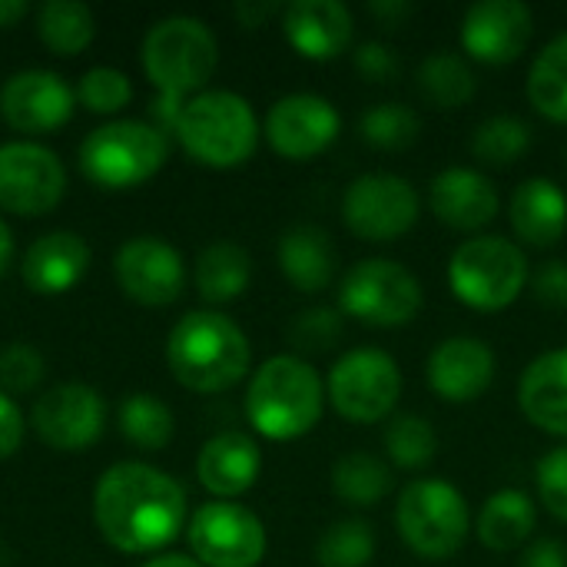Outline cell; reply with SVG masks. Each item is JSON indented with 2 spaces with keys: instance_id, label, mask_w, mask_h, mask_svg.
<instances>
[{
  "instance_id": "obj_24",
  "label": "cell",
  "mask_w": 567,
  "mask_h": 567,
  "mask_svg": "<svg viewBox=\"0 0 567 567\" xmlns=\"http://www.w3.org/2000/svg\"><path fill=\"white\" fill-rule=\"evenodd\" d=\"M518 405L532 425L567 439V349L545 352L525 369Z\"/></svg>"
},
{
  "instance_id": "obj_23",
  "label": "cell",
  "mask_w": 567,
  "mask_h": 567,
  "mask_svg": "<svg viewBox=\"0 0 567 567\" xmlns=\"http://www.w3.org/2000/svg\"><path fill=\"white\" fill-rule=\"evenodd\" d=\"M90 266V246L76 233H47L33 239L23 252V282L40 296H60L73 289Z\"/></svg>"
},
{
  "instance_id": "obj_44",
  "label": "cell",
  "mask_w": 567,
  "mask_h": 567,
  "mask_svg": "<svg viewBox=\"0 0 567 567\" xmlns=\"http://www.w3.org/2000/svg\"><path fill=\"white\" fill-rule=\"evenodd\" d=\"M20 442H23V412L7 392H0V462L10 458L20 449Z\"/></svg>"
},
{
  "instance_id": "obj_16",
  "label": "cell",
  "mask_w": 567,
  "mask_h": 567,
  "mask_svg": "<svg viewBox=\"0 0 567 567\" xmlns=\"http://www.w3.org/2000/svg\"><path fill=\"white\" fill-rule=\"evenodd\" d=\"M535 37L532 7L522 0H478L462 17V47L468 56L505 66L515 63Z\"/></svg>"
},
{
  "instance_id": "obj_4",
  "label": "cell",
  "mask_w": 567,
  "mask_h": 567,
  "mask_svg": "<svg viewBox=\"0 0 567 567\" xmlns=\"http://www.w3.org/2000/svg\"><path fill=\"white\" fill-rule=\"evenodd\" d=\"M326 409L319 372L299 355H276L259 365L246 392V415L262 439L292 442L309 435Z\"/></svg>"
},
{
  "instance_id": "obj_45",
  "label": "cell",
  "mask_w": 567,
  "mask_h": 567,
  "mask_svg": "<svg viewBox=\"0 0 567 567\" xmlns=\"http://www.w3.org/2000/svg\"><path fill=\"white\" fill-rule=\"evenodd\" d=\"M522 567H567V548L555 538H538L522 555Z\"/></svg>"
},
{
  "instance_id": "obj_34",
  "label": "cell",
  "mask_w": 567,
  "mask_h": 567,
  "mask_svg": "<svg viewBox=\"0 0 567 567\" xmlns=\"http://www.w3.org/2000/svg\"><path fill=\"white\" fill-rule=\"evenodd\" d=\"M375 558V532L362 518H342L329 525L316 545L319 567H369Z\"/></svg>"
},
{
  "instance_id": "obj_29",
  "label": "cell",
  "mask_w": 567,
  "mask_h": 567,
  "mask_svg": "<svg viewBox=\"0 0 567 567\" xmlns=\"http://www.w3.org/2000/svg\"><path fill=\"white\" fill-rule=\"evenodd\" d=\"M392 468L369 452H349L332 465V488L352 508L379 505L392 492Z\"/></svg>"
},
{
  "instance_id": "obj_33",
  "label": "cell",
  "mask_w": 567,
  "mask_h": 567,
  "mask_svg": "<svg viewBox=\"0 0 567 567\" xmlns=\"http://www.w3.org/2000/svg\"><path fill=\"white\" fill-rule=\"evenodd\" d=\"M173 425L176 422H173L169 405L150 392H133L120 402V432L136 449H146V452L166 449L173 439Z\"/></svg>"
},
{
  "instance_id": "obj_35",
  "label": "cell",
  "mask_w": 567,
  "mask_h": 567,
  "mask_svg": "<svg viewBox=\"0 0 567 567\" xmlns=\"http://www.w3.org/2000/svg\"><path fill=\"white\" fill-rule=\"evenodd\" d=\"M532 150V126L518 116H492L472 136V153L488 166H512Z\"/></svg>"
},
{
  "instance_id": "obj_17",
  "label": "cell",
  "mask_w": 567,
  "mask_h": 567,
  "mask_svg": "<svg viewBox=\"0 0 567 567\" xmlns=\"http://www.w3.org/2000/svg\"><path fill=\"white\" fill-rule=\"evenodd\" d=\"M113 269L120 289L143 306H169L186 286L183 256L159 236H136L123 243Z\"/></svg>"
},
{
  "instance_id": "obj_26",
  "label": "cell",
  "mask_w": 567,
  "mask_h": 567,
  "mask_svg": "<svg viewBox=\"0 0 567 567\" xmlns=\"http://www.w3.org/2000/svg\"><path fill=\"white\" fill-rule=\"evenodd\" d=\"M279 266L299 292H322L336 279V246L322 226L299 223L279 239Z\"/></svg>"
},
{
  "instance_id": "obj_41",
  "label": "cell",
  "mask_w": 567,
  "mask_h": 567,
  "mask_svg": "<svg viewBox=\"0 0 567 567\" xmlns=\"http://www.w3.org/2000/svg\"><path fill=\"white\" fill-rule=\"evenodd\" d=\"M535 482H538L542 505H545L558 522H565L567 525V445L551 449V452L538 462Z\"/></svg>"
},
{
  "instance_id": "obj_50",
  "label": "cell",
  "mask_w": 567,
  "mask_h": 567,
  "mask_svg": "<svg viewBox=\"0 0 567 567\" xmlns=\"http://www.w3.org/2000/svg\"><path fill=\"white\" fill-rule=\"evenodd\" d=\"M236 13H239L249 27H256V20H259V17H266V13H272V7H269V3H266V7H246V3H239V7H236Z\"/></svg>"
},
{
  "instance_id": "obj_18",
  "label": "cell",
  "mask_w": 567,
  "mask_h": 567,
  "mask_svg": "<svg viewBox=\"0 0 567 567\" xmlns=\"http://www.w3.org/2000/svg\"><path fill=\"white\" fill-rule=\"evenodd\" d=\"M76 93L53 70H20L0 86V113L20 133H50L73 113Z\"/></svg>"
},
{
  "instance_id": "obj_46",
  "label": "cell",
  "mask_w": 567,
  "mask_h": 567,
  "mask_svg": "<svg viewBox=\"0 0 567 567\" xmlns=\"http://www.w3.org/2000/svg\"><path fill=\"white\" fill-rule=\"evenodd\" d=\"M369 10H372V17H379L389 27H399L405 17H412V3H405V0H372Z\"/></svg>"
},
{
  "instance_id": "obj_21",
  "label": "cell",
  "mask_w": 567,
  "mask_h": 567,
  "mask_svg": "<svg viewBox=\"0 0 567 567\" xmlns=\"http://www.w3.org/2000/svg\"><path fill=\"white\" fill-rule=\"evenodd\" d=\"M286 40L306 60H336L352 43V13L339 0H292L282 13Z\"/></svg>"
},
{
  "instance_id": "obj_30",
  "label": "cell",
  "mask_w": 567,
  "mask_h": 567,
  "mask_svg": "<svg viewBox=\"0 0 567 567\" xmlns=\"http://www.w3.org/2000/svg\"><path fill=\"white\" fill-rule=\"evenodd\" d=\"M37 33L53 53L73 56L93 43L96 20L93 10L80 0H47L37 10Z\"/></svg>"
},
{
  "instance_id": "obj_32",
  "label": "cell",
  "mask_w": 567,
  "mask_h": 567,
  "mask_svg": "<svg viewBox=\"0 0 567 567\" xmlns=\"http://www.w3.org/2000/svg\"><path fill=\"white\" fill-rule=\"evenodd\" d=\"M419 90L439 110H455V106H465L475 96V73H472V66H468V60L462 53L439 50V53H429L422 60Z\"/></svg>"
},
{
  "instance_id": "obj_6",
  "label": "cell",
  "mask_w": 567,
  "mask_h": 567,
  "mask_svg": "<svg viewBox=\"0 0 567 567\" xmlns=\"http://www.w3.org/2000/svg\"><path fill=\"white\" fill-rule=\"evenodd\" d=\"M169 159V140L156 123L113 120L90 130L80 143V169L103 189H130L146 183Z\"/></svg>"
},
{
  "instance_id": "obj_42",
  "label": "cell",
  "mask_w": 567,
  "mask_h": 567,
  "mask_svg": "<svg viewBox=\"0 0 567 567\" xmlns=\"http://www.w3.org/2000/svg\"><path fill=\"white\" fill-rule=\"evenodd\" d=\"M355 70L372 80V83H392L402 70L399 63V53L389 47V43H379V40H369L355 50Z\"/></svg>"
},
{
  "instance_id": "obj_39",
  "label": "cell",
  "mask_w": 567,
  "mask_h": 567,
  "mask_svg": "<svg viewBox=\"0 0 567 567\" xmlns=\"http://www.w3.org/2000/svg\"><path fill=\"white\" fill-rule=\"evenodd\" d=\"M342 339V312L339 309H306L289 326V342L299 352H329Z\"/></svg>"
},
{
  "instance_id": "obj_12",
  "label": "cell",
  "mask_w": 567,
  "mask_h": 567,
  "mask_svg": "<svg viewBox=\"0 0 567 567\" xmlns=\"http://www.w3.org/2000/svg\"><path fill=\"white\" fill-rule=\"evenodd\" d=\"M186 538L203 567H256L266 558L262 522L236 502H206L189 518Z\"/></svg>"
},
{
  "instance_id": "obj_2",
  "label": "cell",
  "mask_w": 567,
  "mask_h": 567,
  "mask_svg": "<svg viewBox=\"0 0 567 567\" xmlns=\"http://www.w3.org/2000/svg\"><path fill=\"white\" fill-rule=\"evenodd\" d=\"M216 63H219V43L203 20L173 13L150 27L143 40V66L153 86H159L163 93L159 103H153V110H159L163 116L159 126L163 133L166 126H176V116L186 103L183 96L203 90Z\"/></svg>"
},
{
  "instance_id": "obj_3",
  "label": "cell",
  "mask_w": 567,
  "mask_h": 567,
  "mask_svg": "<svg viewBox=\"0 0 567 567\" xmlns=\"http://www.w3.org/2000/svg\"><path fill=\"white\" fill-rule=\"evenodd\" d=\"M166 362L179 385L213 395L233 389L252 362L246 332L223 312L196 309L166 339Z\"/></svg>"
},
{
  "instance_id": "obj_28",
  "label": "cell",
  "mask_w": 567,
  "mask_h": 567,
  "mask_svg": "<svg viewBox=\"0 0 567 567\" xmlns=\"http://www.w3.org/2000/svg\"><path fill=\"white\" fill-rule=\"evenodd\" d=\"M252 279V259L236 243H213L196 259V289L206 302H233Z\"/></svg>"
},
{
  "instance_id": "obj_15",
  "label": "cell",
  "mask_w": 567,
  "mask_h": 567,
  "mask_svg": "<svg viewBox=\"0 0 567 567\" xmlns=\"http://www.w3.org/2000/svg\"><path fill=\"white\" fill-rule=\"evenodd\" d=\"M103 422H106V405L100 392L83 382L53 385L33 405V429L56 452L90 449L103 435Z\"/></svg>"
},
{
  "instance_id": "obj_40",
  "label": "cell",
  "mask_w": 567,
  "mask_h": 567,
  "mask_svg": "<svg viewBox=\"0 0 567 567\" xmlns=\"http://www.w3.org/2000/svg\"><path fill=\"white\" fill-rule=\"evenodd\" d=\"M43 379V355L27 342H10L0 349V385L7 395L33 392Z\"/></svg>"
},
{
  "instance_id": "obj_11",
  "label": "cell",
  "mask_w": 567,
  "mask_h": 567,
  "mask_svg": "<svg viewBox=\"0 0 567 567\" xmlns=\"http://www.w3.org/2000/svg\"><path fill=\"white\" fill-rule=\"evenodd\" d=\"M415 186L399 173H365L342 196L346 226L365 243H395L419 223Z\"/></svg>"
},
{
  "instance_id": "obj_27",
  "label": "cell",
  "mask_w": 567,
  "mask_h": 567,
  "mask_svg": "<svg viewBox=\"0 0 567 567\" xmlns=\"http://www.w3.org/2000/svg\"><path fill=\"white\" fill-rule=\"evenodd\" d=\"M535 525H538V505L532 502V495H525L522 488H502L482 505L475 532L488 551L508 555L535 535Z\"/></svg>"
},
{
  "instance_id": "obj_10",
  "label": "cell",
  "mask_w": 567,
  "mask_h": 567,
  "mask_svg": "<svg viewBox=\"0 0 567 567\" xmlns=\"http://www.w3.org/2000/svg\"><path fill=\"white\" fill-rule=\"evenodd\" d=\"M399 399L402 372L399 362L382 349H352L329 372V402L355 425H375L389 419Z\"/></svg>"
},
{
  "instance_id": "obj_13",
  "label": "cell",
  "mask_w": 567,
  "mask_h": 567,
  "mask_svg": "<svg viewBox=\"0 0 567 567\" xmlns=\"http://www.w3.org/2000/svg\"><path fill=\"white\" fill-rule=\"evenodd\" d=\"M66 189L60 156L40 143L13 140L0 146V209L17 216L50 213Z\"/></svg>"
},
{
  "instance_id": "obj_22",
  "label": "cell",
  "mask_w": 567,
  "mask_h": 567,
  "mask_svg": "<svg viewBox=\"0 0 567 567\" xmlns=\"http://www.w3.org/2000/svg\"><path fill=\"white\" fill-rule=\"evenodd\" d=\"M259 472H262L259 445L243 432L213 435L196 458V475H199L203 488L213 492L219 502H233L243 492H249L256 485Z\"/></svg>"
},
{
  "instance_id": "obj_47",
  "label": "cell",
  "mask_w": 567,
  "mask_h": 567,
  "mask_svg": "<svg viewBox=\"0 0 567 567\" xmlns=\"http://www.w3.org/2000/svg\"><path fill=\"white\" fill-rule=\"evenodd\" d=\"M27 0H0V27H13L20 17H27Z\"/></svg>"
},
{
  "instance_id": "obj_7",
  "label": "cell",
  "mask_w": 567,
  "mask_h": 567,
  "mask_svg": "<svg viewBox=\"0 0 567 567\" xmlns=\"http://www.w3.org/2000/svg\"><path fill=\"white\" fill-rule=\"evenodd\" d=\"M402 542L425 561H449L468 542V502L445 478H415L395 505Z\"/></svg>"
},
{
  "instance_id": "obj_14",
  "label": "cell",
  "mask_w": 567,
  "mask_h": 567,
  "mask_svg": "<svg viewBox=\"0 0 567 567\" xmlns=\"http://www.w3.org/2000/svg\"><path fill=\"white\" fill-rule=\"evenodd\" d=\"M262 133L279 156L302 163V159L326 153L339 140L342 116L326 96L289 93L269 106Z\"/></svg>"
},
{
  "instance_id": "obj_31",
  "label": "cell",
  "mask_w": 567,
  "mask_h": 567,
  "mask_svg": "<svg viewBox=\"0 0 567 567\" xmlns=\"http://www.w3.org/2000/svg\"><path fill=\"white\" fill-rule=\"evenodd\" d=\"M528 100L551 123H567V33H558L528 70Z\"/></svg>"
},
{
  "instance_id": "obj_8",
  "label": "cell",
  "mask_w": 567,
  "mask_h": 567,
  "mask_svg": "<svg viewBox=\"0 0 567 567\" xmlns=\"http://www.w3.org/2000/svg\"><path fill=\"white\" fill-rule=\"evenodd\" d=\"M525 252L502 236H475L452 252L449 286L458 302L478 312L508 309L528 286Z\"/></svg>"
},
{
  "instance_id": "obj_5",
  "label": "cell",
  "mask_w": 567,
  "mask_h": 567,
  "mask_svg": "<svg viewBox=\"0 0 567 567\" xmlns=\"http://www.w3.org/2000/svg\"><path fill=\"white\" fill-rule=\"evenodd\" d=\"M173 133L196 163L233 169L256 153L259 120L246 96L233 90H203L183 103Z\"/></svg>"
},
{
  "instance_id": "obj_49",
  "label": "cell",
  "mask_w": 567,
  "mask_h": 567,
  "mask_svg": "<svg viewBox=\"0 0 567 567\" xmlns=\"http://www.w3.org/2000/svg\"><path fill=\"white\" fill-rule=\"evenodd\" d=\"M143 567H203L196 558H183V555H159V558H150Z\"/></svg>"
},
{
  "instance_id": "obj_48",
  "label": "cell",
  "mask_w": 567,
  "mask_h": 567,
  "mask_svg": "<svg viewBox=\"0 0 567 567\" xmlns=\"http://www.w3.org/2000/svg\"><path fill=\"white\" fill-rule=\"evenodd\" d=\"M10 259H13V233H10V226L0 219V276L7 272Z\"/></svg>"
},
{
  "instance_id": "obj_20",
  "label": "cell",
  "mask_w": 567,
  "mask_h": 567,
  "mask_svg": "<svg viewBox=\"0 0 567 567\" xmlns=\"http://www.w3.org/2000/svg\"><path fill=\"white\" fill-rule=\"evenodd\" d=\"M429 206H432V213L445 226L475 233V229L488 226L498 216V189L478 169L449 166V169H442L432 179V186H429Z\"/></svg>"
},
{
  "instance_id": "obj_19",
  "label": "cell",
  "mask_w": 567,
  "mask_h": 567,
  "mask_svg": "<svg viewBox=\"0 0 567 567\" xmlns=\"http://www.w3.org/2000/svg\"><path fill=\"white\" fill-rule=\"evenodd\" d=\"M429 389L455 405L482 399L495 382V352L475 336H452L429 355Z\"/></svg>"
},
{
  "instance_id": "obj_1",
  "label": "cell",
  "mask_w": 567,
  "mask_h": 567,
  "mask_svg": "<svg viewBox=\"0 0 567 567\" xmlns=\"http://www.w3.org/2000/svg\"><path fill=\"white\" fill-rule=\"evenodd\" d=\"M93 518L116 551L150 555L183 532L186 492L173 475L146 462H120L93 488Z\"/></svg>"
},
{
  "instance_id": "obj_43",
  "label": "cell",
  "mask_w": 567,
  "mask_h": 567,
  "mask_svg": "<svg viewBox=\"0 0 567 567\" xmlns=\"http://www.w3.org/2000/svg\"><path fill=\"white\" fill-rule=\"evenodd\" d=\"M535 302L548 309H567V259H551L528 279Z\"/></svg>"
},
{
  "instance_id": "obj_37",
  "label": "cell",
  "mask_w": 567,
  "mask_h": 567,
  "mask_svg": "<svg viewBox=\"0 0 567 567\" xmlns=\"http://www.w3.org/2000/svg\"><path fill=\"white\" fill-rule=\"evenodd\" d=\"M422 133V120L405 103H375L362 113V136L375 150H409Z\"/></svg>"
},
{
  "instance_id": "obj_38",
  "label": "cell",
  "mask_w": 567,
  "mask_h": 567,
  "mask_svg": "<svg viewBox=\"0 0 567 567\" xmlns=\"http://www.w3.org/2000/svg\"><path fill=\"white\" fill-rule=\"evenodd\" d=\"M76 100L90 113H116L133 100V83L116 66H93L76 83Z\"/></svg>"
},
{
  "instance_id": "obj_9",
  "label": "cell",
  "mask_w": 567,
  "mask_h": 567,
  "mask_svg": "<svg viewBox=\"0 0 567 567\" xmlns=\"http://www.w3.org/2000/svg\"><path fill=\"white\" fill-rule=\"evenodd\" d=\"M422 299V282L395 259H365L352 266L339 289L342 312L375 329L409 326L419 316Z\"/></svg>"
},
{
  "instance_id": "obj_25",
  "label": "cell",
  "mask_w": 567,
  "mask_h": 567,
  "mask_svg": "<svg viewBox=\"0 0 567 567\" xmlns=\"http://www.w3.org/2000/svg\"><path fill=\"white\" fill-rule=\"evenodd\" d=\"M508 219L515 233L532 246H555L567 233V196L565 189L548 176L525 179L508 203Z\"/></svg>"
},
{
  "instance_id": "obj_36",
  "label": "cell",
  "mask_w": 567,
  "mask_h": 567,
  "mask_svg": "<svg viewBox=\"0 0 567 567\" xmlns=\"http://www.w3.org/2000/svg\"><path fill=\"white\" fill-rule=\"evenodd\" d=\"M385 452L392 465L405 472H419L435 462L439 455V435L429 419L422 415H399L385 429Z\"/></svg>"
}]
</instances>
